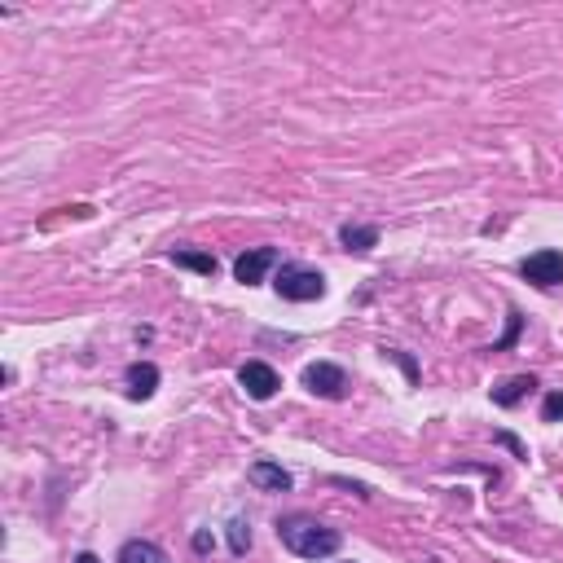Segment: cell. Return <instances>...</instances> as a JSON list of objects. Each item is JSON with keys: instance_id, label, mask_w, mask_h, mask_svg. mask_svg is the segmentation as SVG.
<instances>
[{"instance_id": "cell-7", "label": "cell", "mask_w": 563, "mask_h": 563, "mask_svg": "<svg viewBox=\"0 0 563 563\" xmlns=\"http://www.w3.org/2000/svg\"><path fill=\"white\" fill-rule=\"evenodd\" d=\"M247 480L256 484L260 493H291V484H295L291 471H286L282 462H273V458H256V462H251V467H247Z\"/></svg>"}, {"instance_id": "cell-5", "label": "cell", "mask_w": 563, "mask_h": 563, "mask_svg": "<svg viewBox=\"0 0 563 563\" xmlns=\"http://www.w3.org/2000/svg\"><path fill=\"white\" fill-rule=\"evenodd\" d=\"M520 273L533 286H563V251H555V247L533 251V256L520 264Z\"/></svg>"}, {"instance_id": "cell-9", "label": "cell", "mask_w": 563, "mask_h": 563, "mask_svg": "<svg viewBox=\"0 0 563 563\" xmlns=\"http://www.w3.org/2000/svg\"><path fill=\"white\" fill-rule=\"evenodd\" d=\"M537 388L533 374H515V379H506L502 388H493V405H502V410H511V405H520L528 392Z\"/></svg>"}, {"instance_id": "cell-11", "label": "cell", "mask_w": 563, "mask_h": 563, "mask_svg": "<svg viewBox=\"0 0 563 563\" xmlns=\"http://www.w3.org/2000/svg\"><path fill=\"white\" fill-rule=\"evenodd\" d=\"M339 242H344L348 251H374L379 247V225H352L348 220V225L339 229Z\"/></svg>"}, {"instance_id": "cell-17", "label": "cell", "mask_w": 563, "mask_h": 563, "mask_svg": "<svg viewBox=\"0 0 563 563\" xmlns=\"http://www.w3.org/2000/svg\"><path fill=\"white\" fill-rule=\"evenodd\" d=\"M498 445H506V449H515V454H520V458H524V445H520V440H515V436H506V432H502V436H498Z\"/></svg>"}, {"instance_id": "cell-1", "label": "cell", "mask_w": 563, "mask_h": 563, "mask_svg": "<svg viewBox=\"0 0 563 563\" xmlns=\"http://www.w3.org/2000/svg\"><path fill=\"white\" fill-rule=\"evenodd\" d=\"M278 542L300 559H330L339 555L344 537L335 533L330 524H322L317 515H282L278 520Z\"/></svg>"}, {"instance_id": "cell-2", "label": "cell", "mask_w": 563, "mask_h": 563, "mask_svg": "<svg viewBox=\"0 0 563 563\" xmlns=\"http://www.w3.org/2000/svg\"><path fill=\"white\" fill-rule=\"evenodd\" d=\"M273 291L291 304H313L326 295V278L317 269H304V264H282L278 278H273Z\"/></svg>"}, {"instance_id": "cell-3", "label": "cell", "mask_w": 563, "mask_h": 563, "mask_svg": "<svg viewBox=\"0 0 563 563\" xmlns=\"http://www.w3.org/2000/svg\"><path fill=\"white\" fill-rule=\"evenodd\" d=\"M304 388L313 396H326V401H339L348 392V374L335 361H313V366H304Z\"/></svg>"}, {"instance_id": "cell-6", "label": "cell", "mask_w": 563, "mask_h": 563, "mask_svg": "<svg viewBox=\"0 0 563 563\" xmlns=\"http://www.w3.org/2000/svg\"><path fill=\"white\" fill-rule=\"evenodd\" d=\"M273 264H278V251L273 247H251V251H242V256L234 260V278L242 286H260L264 278H269Z\"/></svg>"}, {"instance_id": "cell-16", "label": "cell", "mask_w": 563, "mask_h": 563, "mask_svg": "<svg viewBox=\"0 0 563 563\" xmlns=\"http://www.w3.org/2000/svg\"><path fill=\"white\" fill-rule=\"evenodd\" d=\"M212 546H216V542H212V533H194V550H198V555H207Z\"/></svg>"}, {"instance_id": "cell-4", "label": "cell", "mask_w": 563, "mask_h": 563, "mask_svg": "<svg viewBox=\"0 0 563 563\" xmlns=\"http://www.w3.org/2000/svg\"><path fill=\"white\" fill-rule=\"evenodd\" d=\"M238 383H242V392H247L251 401H273L278 388H282V374L273 366H264V361H247V366L238 370Z\"/></svg>"}, {"instance_id": "cell-12", "label": "cell", "mask_w": 563, "mask_h": 563, "mask_svg": "<svg viewBox=\"0 0 563 563\" xmlns=\"http://www.w3.org/2000/svg\"><path fill=\"white\" fill-rule=\"evenodd\" d=\"M172 260L181 264V269H194V273H203V278H216V256H207V251H172Z\"/></svg>"}, {"instance_id": "cell-10", "label": "cell", "mask_w": 563, "mask_h": 563, "mask_svg": "<svg viewBox=\"0 0 563 563\" xmlns=\"http://www.w3.org/2000/svg\"><path fill=\"white\" fill-rule=\"evenodd\" d=\"M119 563H172L163 555V546L146 542V537H132V542L119 546Z\"/></svg>"}, {"instance_id": "cell-14", "label": "cell", "mask_w": 563, "mask_h": 563, "mask_svg": "<svg viewBox=\"0 0 563 563\" xmlns=\"http://www.w3.org/2000/svg\"><path fill=\"white\" fill-rule=\"evenodd\" d=\"M520 326H524V317H520V313H515V308H511V313H506V335L498 339V344H493V352H502V348H511V344H515V339H520Z\"/></svg>"}, {"instance_id": "cell-15", "label": "cell", "mask_w": 563, "mask_h": 563, "mask_svg": "<svg viewBox=\"0 0 563 563\" xmlns=\"http://www.w3.org/2000/svg\"><path fill=\"white\" fill-rule=\"evenodd\" d=\"M542 418L546 423H563V392H550L542 401Z\"/></svg>"}, {"instance_id": "cell-18", "label": "cell", "mask_w": 563, "mask_h": 563, "mask_svg": "<svg viewBox=\"0 0 563 563\" xmlns=\"http://www.w3.org/2000/svg\"><path fill=\"white\" fill-rule=\"evenodd\" d=\"M75 563H102V559H97V555H88V550H84V555L75 559Z\"/></svg>"}, {"instance_id": "cell-13", "label": "cell", "mask_w": 563, "mask_h": 563, "mask_svg": "<svg viewBox=\"0 0 563 563\" xmlns=\"http://www.w3.org/2000/svg\"><path fill=\"white\" fill-rule=\"evenodd\" d=\"M229 550H234V555H247L251 550V524L247 520H229Z\"/></svg>"}, {"instance_id": "cell-8", "label": "cell", "mask_w": 563, "mask_h": 563, "mask_svg": "<svg viewBox=\"0 0 563 563\" xmlns=\"http://www.w3.org/2000/svg\"><path fill=\"white\" fill-rule=\"evenodd\" d=\"M124 383H128V401H150L154 388H159V366L154 361H132L124 370Z\"/></svg>"}]
</instances>
